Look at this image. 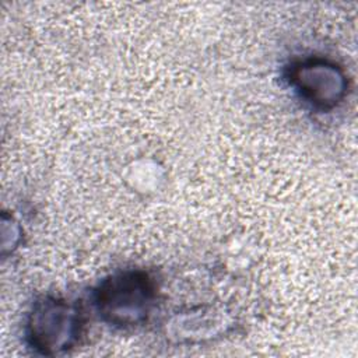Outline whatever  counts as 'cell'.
Wrapping results in <instances>:
<instances>
[{
    "instance_id": "cell-1",
    "label": "cell",
    "mask_w": 358,
    "mask_h": 358,
    "mask_svg": "<svg viewBox=\"0 0 358 358\" xmlns=\"http://www.w3.org/2000/svg\"><path fill=\"white\" fill-rule=\"evenodd\" d=\"M152 299V285L141 273H123L108 280L98 296L99 310L113 324L133 326L148 312Z\"/></svg>"
},
{
    "instance_id": "cell-2",
    "label": "cell",
    "mask_w": 358,
    "mask_h": 358,
    "mask_svg": "<svg viewBox=\"0 0 358 358\" xmlns=\"http://www.w3.org/2000/svg\"><path fill=\"white\" fill-rule=\"evenodd\" d=\"M78 312L56 299L36 303L28 322L31 345L43 354H59L70 348L80 334Z\"/></svg>"
},
{
    "instance_id": "cell-3",
    "label": "cell",
    "mask_w": 358,
    "mask_h": 358,
    "mask_svg": "<svg viewBox=\"0 0 358 358\" xmlns=\"http://www.w3.org/2000/svg\"><path fill=\"white\" fill-rule=\"evenodd\" d=\"M291 78L309 102L322 108L334 105L345 90L343 73L334 64L323 60H309L298 64Z\"/></svg>"
}]
</instances>
